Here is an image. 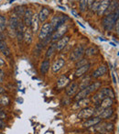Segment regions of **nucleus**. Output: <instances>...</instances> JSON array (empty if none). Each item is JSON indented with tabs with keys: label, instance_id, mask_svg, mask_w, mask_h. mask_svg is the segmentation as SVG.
I'll return each instance as SVG.
<instances>
[{
	"label": "nucleus",
	"instance_id": "nucleus-3",
	"mask_svg": "<svg viewBox=\"0 0 119 134\" xmlns=\"http://www.w3.org/2000/svg\"><path fill=\"white\" fill-rule=\"evenodd\" d=\"M52 33H53V30H52V27L50 25V22L44 23L42 25V27L40 28L39 32V39L40 41H44L47 37L49 36H51Z\"/></svg>",
	"mask_w": 119,
	"mask_h": 134
},
{
	"label": "nucleus",
	"instance_id": "nucleus-49",
	"mask_svg": "<svg viewBox=\"0 0 119 134\" xmlns=\"http://www.w3.org/2000/svg\"><path fill=\"white\" fill-rule=\"evenodd\" d=\"M96 134H105V133H103V132H98V133H96Z\"/></svg>",
	"mask_w": 119,
	"mask_h": 134
},
{
	"label": "nucleus",
	"instance_id": "nucleus-13",
	"mask_svg": "<svg viewBox=\"0 0 119 134\" xmlns=\"http://www.w3.org/2000/svg\"><path fill=\"white\" fill-rule=\"evenodd\" d=\"M109 3H110V0H102L100 2V4H99L98 9H97V11H96L97 15L98 16L104 15L108 6H109Z\"/></svg>",
	"mask_w": 119,
	"mask_h": 134
},
{
	"label": "nucleus",
	"instance_id": "nucleus-48",
	"mask_svg": "<svg viewBox=\"0 0 119 134\" xmlns=\"http://www.w3.org/2000/svg\"><path fill=\"white\" fill-rule=\"evenodd\" d=\"M59 8H61V9H62V10H65V8H63V7H61V6H59Z\"/></svg>",
	"mask_w": 119,
	"mask_h": 134
},
{
	"label": "nucleus",
	"instance_id": "nucleus-42",
	"mask_svg": "<svg viewBox=\"0 0 119 134\" xmlns=\"http://www.w3.org/2000/svg\"><path fill=\"white\" fill-rule=\"evenodd\" d=\"M72 13H73V15H74V17L75 18H78L79 17V15H78V13H77V12L76 11H75V10H72Z\"/></svg>",
	"mask_w": 119,
	"mask_h": 134
},
{
	"label": "nucleus",
	"instance_id": "nucleus-30",
	"mask_svg": "<svg viewBox=\"0 0 119 134\" xmlns=\"http://www.w3.org/2000/svg\"><path fill=\"white\" fill-rule=\"evenodd\" d=\"M26 7L25 6H19L17 7V8H15V12H16V15L17 16V17H21V16L24 15L25 11H26Z\"/></svg>",
	"mask_w": 119,
	"mask_h": 134
},
{
	"label": "nucleus",
	"instance_id": "nucleus-17",
	"mask_svg": "<svg viewBox=\"0 0 119 134\" xmlns=\"http://www.w3.org/2000/svg\"><path fill=\"white\" fill-rule=\"evenodd\" d=\"M50 14V10L48 8H43L42 9L39 11V13L38 14V17H39V20L40 22H45L46 19L49 18Z\"/></svg>",
	"mask_w": 119,
	"mask_h": 134
},
{
	"label": "nucleus",
	"instance_id": "nucleus-2",
	"mask_svg": "<svg viewBox=\"0 0 119 134\" xmlns=\"http://www.w3.org/2000/svg\"><path fill=\"white\" fill-rule=\"evenodd\" d=\"M105 97H110V98L114 99L115 97V95L114 93V91L109 87L103 88L101 91H99L96 95L93 97V100L96 103H100L103 99H104Z\"/></svg>",
	"mask_w": 119,
	"mask_h": 134
},
{
	"label": "nucleus",
	"instance_id": "nucleus-50",
	"mask_svg": "<svg viewBox=\"0 0 119 134\" xmlns=\"http://www.w3.org/2000/svg\"><path fill=\"white\" fill-rule=\"evenodd\" d=\"M14 1H15V0H11V1H10V3H12V2H14Z\"/></svg>",
	"mask_w": 119,
	"mask_h": 134
},
{
	"label": "nucleus",
	"instance_id": "nucleus-14",
	"mask_svg": "<svg viewBox=\"0 0 119 134\" xmlns=\"http://www.w3.org/2000/svg\"><path fill=\"white\" fill-rule=\"evenodd\" d=\"M39 17H38V14H33V17H32V20L30 23V30H31L32 33H37L38 30L39 29Z\"/></svg>",
	"mask_w": 119,
	"mask_h": 134
},
{
	"label": "nucleus",
	"instance_id": "nucleus-19",
	"mask_svg": "<svg viewBox=\"0 0 119 134\" xmlns=\"http://www.w3.org/2000/svg\"><path fill=\"white\" fill-rule=\"evenodd\" d=\"M64 64H65V60L62 59V58H61V59H58L57 61L53 63V65H52V72H53L54 74L58 73V72L63 67Z\"/></svg>",
	"mask_w": 119,
	"mask_h": 134
},
{
	"label": "nucleus",
	"instance_id": "nucleus-36",
	"mask_svg": "<svg viewBox=\"0 0 119 134\" xmlns=\"http://www.w3.org/2000/svg\"><path fill=\"white\" fill-rule=\"evenodd\" d=\"M101 2V0H95L94 2L93 3V5L91 6V10L93 12H96L97 9H98V7H99V4H100Z\"/></svg>",
	"mask_w": 119,
	"mask_h": 134
},
{
	"label": "nucleus",
	"instance_id": "nucleus-23",
	"mask_svg": "<svg viewBox=\"0 0 119 134\" xmlns=\"http://www.w3.org/2000/svg\"><path fill=\"white\" fill-rule=\"evenodd\" d=\"M70 83V80L66 75H62L59 80L57 81V87L59 89H62V88L65 87L68 84Z\"/></svg>",
	"mask_w": 119,
	"mask_h": 134
},
{
	"label": "nucleus",
	"instance_id": "nucleus-40",
	"mask_svg": "<svg viewBox=\"0 0 119 134\" xmlns=\"http://www.w3.org/2000/svg\"><path fill=\"white\" fill-rule=\"evenodd\" d=\"M6 127V123H5L4 119H0V129H4Z\"/></svg>",
	"mask_w": 119,
	"mask_h": 134
},
{
	"label": "nucleus",
	"instance_id": "nucleus-27",
	"mask_svg": "<svg viewBox=\"0 0 119 134\" xmlns=\"http://www.w3.org/2000/svg\"><path fill=\"white\" fill-rule=\"evenodd\" d=\"M92 76H87L85 78L82 79V81L81 82V84L79 85V89L82 90V89H85L90 84H92Z\"/></svg>",
	"mask_w": 119,
	"mask_h": 134
},
{
	"label": "nucleus",
	"instance_id": "nucleus-18",
	"mask_svg": "<svg viewBox=\"0 0 119 134\" xmlns=\"http://www.w3.org/2000/svg\"><path fill=\"white\" fill-rule=\"evenodd\" d=\"M0 52H2L6 57H9L11 55V52H10L9 47H8V43L5 41H0Z\"/></svg>",
	"mask_w": 119,
	"mask_h": 134
},
{
	"label": "nucleus",
	"instance_id": "nucleus-46",
	"mask_svg": "<svg viewBox=\"0 0 119 134\" xmlns=\"http://www.w3.org/2000/svg\"><path fill=\"white\" fill-rule=\"evenodd\" d=\"M3 93H5V89L3 87H1V86H0V94H3Z\"/></svg>",
	"mask_w": 119,
	"mask_h": 134
},
{
	"label": "nucleus",
	"instance_id": "nucleus-25",
	"mask_svg": "<svg viewBox=\"0 0 119 134\" xmlns=\"http://www.w3.org/2000/svg\"><path fill=\"white\" fill-rule=\"evenodd\" d=\"M89 95H90V92L88 91L87 88H85V89H82L76 95V97H74V100L75 101H79V100H82V99L87 98V97Z\"/></svg>",
	"mask_w": 119,
	"mask_h": 134
},
{
	"label": "nucleus",
	"instance_id": "nucleus-44",
	"mask_svg": "<svg viewBox=\"0 0 119 134\" xmlns=\"http://www.w3.org/2000/svg\"><path fill=\"white\" fill-rule=\"evenodd\" d=\"M4 41V35L2 34L1 30H0V41Z\"/></svg>",
	"mask_w": 119,
	"mask_h": 134
},
{
	"label": "nucleus",
	"instance_id": "nucleus-32",
	"mask_svg": "<svg viewBox=\"0 0 119 134\" xmlns=\"http://www.w3.org/2000/svg\"><path fill=\"white\" fill-rule=\"evenodd\" d=\"M79 7H80V11L81 12H85L86 9L88 8V4H87V0H80L79 2Z\"/></svg>",
	"mask_w": 119,
	"mask_h": 134
},
{
	"label": "nucleus",
	"instance_id": "nucleus-4",
	"mask_svg": "<svg viewBox=\"0 0 119 134\" xmlns=\"http://www.w3.org/2000/svg\"><path fill=\"white\" fill-rule=\"evenodd\" d=\"M19 22V18L17 15H12L8 20V33L11 37L16 36L17 33V28Z\"/></svg>",
	"mask_w": 119,
	"mask_h": 134
},
{
	"label": "nucleus",
	"instance_id": "nucleus-20",
	"mask_svg": "<svg viewBox=\"0 0 119 134\" xmlns=\"http://www.w3.org/2000/svg\"><path fill=\"white\" fill-rule=\"evenodd\" d=\"M90 66H91V65H90L89 63H86V64H84V65H82V66L77 68L76 72H75V76L81 77L84 75H85V74L88 72V70L90 69Z\"/></svg>",
	"mask_w": 119,
	"mask_h": 134
},
{
	"label": "nucleus",
	"instance_id": "nucleus-11",
	"mask_svg": "<svg viewBox=\"0 0 119 134\" xmlns=\"http://www.w3.org/2000/svg\"><path fill=\"white\" fill-rule=\"evenodd\" d=\"M70 41V37L69 36H62L61 39H59V41H58V42L56 43V51H62V49H64V47L66 46V45L68 44V42H69Z\"/></svg>",
	"mask_w": 119,
	"mask_h": 134
},
{
	"label": "nucleus",
	"instance_id": "nucleus-28",
	"mask_svg": "<svg viewBox=\"0 0 119 134\" xmlns=\"http://www.w3.org/2000/svg\"><path fill=\"white\" fill-rule=\"evenodd\" d=\"M101 86H102V84H101L100 82H93V83H92V84H90L86 88H87L88 91L91 94V93H93L94 91H96L97 89H99V88L101 87Z\"/></svg>",
	"mask_w": 119,
	"mask_h": 134
},
{
	"label": "nucleus",
	"instance_id": "nucleus-35",
	"mask_svg": "<svg viewBox=\"0 0 119 134\" xmlns=\"http://www.w3.org/2000/svg\"><path fill=\"white\" fill-rule=\"evenodd\" d=\"M88 104H89V99H87V98L82 99V100L77 101L76 108H85Z\"/></svg>",
	"mask_w": 119,
	"mask_h": 134
},
{
	"label": "nucleus",
	"instance_id": "nucleus-5",
	"mask_svg": "<svg viewBox=\"0 0 119 134\" xmlns=\"http://www.w3.org/2000/svg\"><path fill=\"white\" fill-rule=\"evenodd\" d=\"M84 54V47L82 45H77L71 52L70 59L73 62H77L82 58V56Z\"/></svg>",
	"mask_w": 119,
	"mask_h": 134
},
{
	"label": "nucleus",
	"instance_id": "nucleus-8",
	"mask_svg": "<svg viewBox=\"0 0 119 134\" xmlns=\"http://www.w3.org/2000/svg\"><path fill=\"white\" fill-rule=\"evenodd\" d=\"M94 113L93 108H84L78 114V119H87L89 118L93 117Z\"/></svg>",
	"mask_w": 119,
	"mask_h": 134
},
{
	"label": "nucleus",
	"instance_id": "nucleus-33",
	"mask_svg": "<svg viewBox=\"0 0 119 134\" xmlns=\"http://www.w3.org/2000/svg\"><path fill=\"white\" fill-rule=\"evenodd\" d=\"M7 25H8V23H7L6 17L0 15V30H1V31L5 30V29L7 28Z\"/></svg>",
	"mask_w": 119,
	"mask_h": 134
},
{
	"label": "nucleus",
	"instance_id": "nucleus-38",
	"mask_svg": "<svg viewBox=\"0 0 119 134\" xmlns=\"http://www.w3.org/2000/svg\"><path fill=\"white\" fill-rule=\"evenodd\" d=\"M5 79V73L2 69H0V83H2Z\"/></svg>",
	"mask_w": 119,
	"mask_h": 134
},
{
	"label": "nucleus",
	"instance_id": "nucleus-15",
	"mask_svg": "<svg viewBox=\"0 0 119 134\" xmlns=\"http://www.w3.org/2000/svg\"><path fill=\"white\" fill-rule=\"evenodd\" d=\"M106 72H107V67H106L105 65H101V66H99L98 68L93 73L92 78H95V79L99 78V77L103 76Z\"/></svg>",
	"mask_w": 119,
	"mask_h": 134
},
{
	"label": "nucleus",
	"instance_id": "nucleus-43",
	"mask_svg": "<svg viewBox=\"0 0 119 134\" xmlns=\"http://www.w3.org/2000/svg\"><path fill=\"white\" fill-rule=\"evenodd\" d=\"M112 77H113V81L115 84H116V79H115V74L112 73Z\"/></svg>",
	"mask_w": 119,
	"mask_h": 134
},
{
	"label": "nucleus",
	"instance_id": "nucleus-34",
	"mask_svg": "<svg viewBox=\"0 0 119 134\" xmlns=\"http://www.w3.org/2000/svg\"><path fill=\"white\" fill-rule=\"evenodd\" d=\"M10 102L9 98H8V96L6 95H2L0 96V105H2V106H7L8 105Z\"/></svg>",
	"mask_w": 119,
	"mask_h": 134
},
{
	"label": "nucleus",
	"instance_id": "nucleus-9",
	"mask_svg": "<svg viewBox=\"0 0 119 134\" xmlns=\"http://www.w3.org/2000/svg\"><path fill=\"white\" fill-rule=\"evenodd\" d=\"M101 121H102V119L99 117H95V118L91 117L82 123V127L84 128H91V127H93L96 124H98V123H100Z\"/></svg>",
	"mask_w": 119,
	"mask_h": 134
},
{
	"label": "nucleus",
	"instance_id": "nucleus-29",
	"mask_svg": "<svg viewBox=\"0 0 119 134\" xmlns=\"http://www.w3.org/2000/svg\"><path fill=\"white\" fill-rule=\"evenodd\" d=\"M97 52H98V49L93 46L84 50V53L87 56H93V55H95V54H97Z\"/></svg>",
	"mask_w": 119,
	"mask_h": 134
},
{
	"label": "nucleus",
	"instance_id": "nucleus-39",
	"mask_svg": "<svg viewBox=\"0 0 119 134\" xmlns=\"http://www.w3.org/2000/svg\"><path fill=\"white\" fill-rule=\"evenodd\" d=\"M6 118H7V115L3 112V110L0 108V119H6Z\"/></svg>",
	"mask_w": 119,
	"mask_h": 134
},
{
	"label": "nucleus",
	"instance_id": "nucleus-10",
	"mask_svg": "<svg viewBox=\"0 0 119 134\" xmlns=\"http://www.w3.org/2000/svg\"><path fill=\"white\" fill-rule=\"evenodd\" d=\"M78 90H79V85L77 84L76 82H73L67 86L65 92H66V95H67L68 97H73V96L77 93Z\"/></svg>",
	"mask_w": 119,
	"mask_h": 134
},
{
	"label": "nucleus",
	"instance_id": "nucleus-47",
	"mask_svg": "<svg viewBox=\"0 0 119 134\" xmlns=\"http://www.w3.org/2000/svg\"><path fill=\"white\" fill-rule=\"evenodd\" d=\"M77 23H78V24L80 25V26H82V28H84V25H82V23H81V22H79V21H78V22H77Z\"/></svg>",
	"mask_w": 119,
	"mask_h": 134
},
{
	"label": "nucleus",
	"instance_id": "nucleus-37",
	"mask_svg": "<svg viewBox=\"0 0 119 134\" xmlns=\"http://www.w3.org/2000/svg\"><path fill=\"white\" fill-rule=\"evenodd\" d=\"M86 63H88V61L87 59H81V60H78L76 63V67L77 68H79V67L82 66V65L86 64Z\"/></svg>",
	"mask_w": 119,
	"mask_h": 134
},
{
	"label": "nucleus",
	"instance_id": "nucleus-22",
	"mask_svg": "<svg viewBox=\"0 0 119 134\" xmlns=\"http://www.w3.org/2000/svg\"><path fill=\"white\" fill-rule=\"evenodd\" d=\"M114 113V109L111 108H104L103 111L101 112V114L98 116L101 119H109Z\"/></svg>",
	"mask_w": 119,
	"mask_h": 134
},
{
	"label": "nucleus",
	"instance_id": "nucleus-31",
	"mask_svg": "<svg viewBox=\"0 0 119 134\" xmlns=\"http://www.w3.org/2000/svg\"><path fill=\"white\" fill-rule=\"evenodd\" d=\"M55 45H56L55 43H53V44L50 45V48L47 50V52H46V57L47 58H50L54 54V52H56V46Z\"/></svg>",
	"mask_w": 119,
	"mask_h": 134
},
{
	"label": "nucleus",
	"instance_id": "nucleus-16",
	"mask_svg": "<svg viewBox=\"0 0 119 134\" xmlns=\"http://www.w3.org/2000/svg\"><path fill=\"white\" fill-rule=\"evenodd\" d=\"M23 40L25 41L26 44H30L33 40V33H32L31 30L29 27H26L24 30V34H23Z\"/></svg>",
	"mask_w": 119,
	"mask_h": 134
},
{
	"label": "nucleus",
	"instance_id": "nucleus-12",
	"mask_svg": "<svg viewBox=\"0 0 119 134\" xmlns=\"http://www.w3.org/2000/svg\"><path fill=\"white\" fill-rule=\"evenodd\" d=\"M33 14L34 13L32 12V10L28 9V8L26 9L24 15H23V24L26 27H30V23H31Z\"/></svg>",
	"mask_w": 119,
	"mask_h": 134
},
{
	"label": "nucleus",
	"instance_id": "nucleus-24",
	"mask_svg": "<svg viewBox=\"0 0 119 134\" xmlns=\"http://www.w3.org/2000/svg\"><path fill=\"white\" fill-rule=\"evenodd\" d=\"M50 60H49V59H45L44 61L42 62V63H41L39 71H40V73L42 74V75H45V74L48 73L49 69H50Z\"/></svg>",
	"mask_w": 119,
	"mask_h": 134
},
{
	"label": "nucleus",
	"instance_id": "nucleus-1",
	"mask_svg": "<svg viewBox=\"0 0 119 134\" xmlns=\"http://www.w3.org/2000/svg\"><path fill=\"white\" fill-rule=\"evenodd\" d=\"M118 15H119V9L117 8L114 13L108 14L103 19L102 24L103 27L105 30H111L115 27V23L118 21Z\"/></svg>",
	"mask_w": 119,
	"mask_h": 134
},
{
	"label": "nucleus",
	"instance_id": "nucleus-41",
	"mask_svg": "<svg viewBox=\"0 0 119 134\" xmlns=\"http://www.w3.org/2000/svg\"><path fill=\"white\" fill-rule=\"evenodd\" d=\"M95 0H87V4H88V7L89 8H91V6L93 5V3L94 2Z\"/></svg>",
	"mask_w": 119,
	"mask_h": 134
},
{
	"label": "nucleus",
	"instance_id": "nucleus-6",
	"mask_svg": "<svg viewBox=\"0 0 119 134\" xmlns=\"http://www.w3.org/2000/svg\"><path fill=\"white\" fill-rule=\"evenodd\" d=\"M67 19L68 18L66 17V15H58V16L56 15V16H54V17L52 18L51 21H50V25H51L53 31L58 28V27H59L61 25L64 24V23H65V20Z\"/></svg>",
	"mask_w": 119,
	"mask_h": 134
},
{
	"label": "nucleus",
	"instance_id": "nucleus-7",
	"mask_svg": "<svg viewBox=\"0 0 119 134\" xmlns=\"http://www.w3.org/2000/svg\"><path fill=\"white\" fill-rule=\"evenodd\" d=\"M67 30H68V28L65 24L61 25V26L58 27L53 31V33H52V35H51V39L53 40V41L61 39V38H62V36H64V34L67 32Z\"/></svg>",
	"mask_w": 119,
	"mask_h": 134
},
{
	"label": "nucleus",
	"instance_id": "nucleus-21",
	"mask_svg": "<svg viewBox=\"0 0 119 134\" xmlns=\"http://www.w3.org/2000/svg\"><path fill=\"white\" fill-rule=\"evenodd\" d=\"M117 8H118V0H113V1H110L109 6H108L107 9H106V11L104 14L108 15V14L114 13Z\"/></svg>",
	"mask_w": 119,
	"mask_h": 134
},
{
	"label": "nucleus",
	"instance_id": "nucleus-26",
	"mask_svg": "<svg viewBox=\"0 0 119 134\" xmlns=\"http://www.w3.org/2000/svg\"><path fill=\"white\" fill-rule=\"evenodd\" d=\"M100 103H101V104L99 105V106H100L102 108H111V107L113 106V99L110 98V97H105V98L103 99Z\"/></svg>",
	"mask_w": 119,
	"mask_h": 134
},
{
	"label": "nucleus",
	"instance_id": "nucleus-45",
	"mask_svg": "<svg viewBox=\"0 0 119 134\" xmlns=\"http://www.w3.org/2000/svg\"><path fill=\"white\" fill-rule=\"evenodd\" d=\"M4 64H5L4 60H3L2 58H0V66H1V65H4Z\"/></svg>",
	"mask_w": 119,
	"mask_h": 134
}]
</instances>
